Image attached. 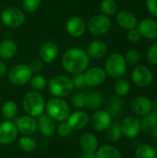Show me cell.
<instances>
[{
  "label": "cell",
  "mask_w": 157,
  "mask_h": 158,
  "mask_svg": "<svg viewBox=\"0 0 157 158\" xmlns=\"http://www.w3.org/2000/svg\"><path fill=\"white\" fill-rule=\"evenodd\" d=\"M41 2L42 0H22L21 6L26 12L32 13L39 8Z\"/></svg>",
  "instance_id": "obj_38"
},
{
  "label": "cell",
  "mask_w": 157,
  "mask_h": 158,
  "mask_svg": "<svg viewBox=\"0 0 157 158\" xmlns=\"http://www.w3.org/2000/svg\"><path fill=\"white\" fill-rule=\"evenodd\" d=\"M112 122V118L106 110L96 111L92 118V126L96 131H105Z\"/></svg>",
  "instance_id": "obj_15"
},
{
  "label": "cell",
  "mask_w": 157,
  "mask_h": 158,
  "mask_svg": "<svg viewBox=\"0 0 157 158\" xmlns=\"http://www.w3.org/2000/svg\"><path fill=\"white\" fill-rule=\"evenodd\" d=\"M29 67H30V69H31L32 73H38V72H40L43 69V62L41 59L35 58V59L31 61V63L29 64Z\"/></svg>",
  "instance_id": "obj_43"
},
{
  "label": "cell",
  "mask_w": 157,
  "mask_h": 158,
  "mask_svg": "<svg viewBox=\"0 0 157 158\" xmlns=\"http://www.w3.org/2000/svg\"><path fill=\"white\" fill-rule=\"evenodd\" d=\"M120 127L122 134L127 138H135L142 131L141 121L134 116L125 117L120 124Z\"/></svg>",
  "instance_id": "obj_10"
},
{
  "label": "cell",
  "mask_w": 157,
  "mask_h": 158,
  "mask_svg": "<svg viewBox=\"0 0 157 158\" xmlns=\"http://www.w3.org/2000/svg\"><path fill=\"white\" fill-rule=\"evenodd\" d=\"M127 38H128V40L130 42L137 43V42H139L142 39V35H141V33L139 32V31H138V29L136 27L134 29H131V30H129L128 31Z\"/></svg>",
  "instance_id": "obj_42"
},
{
  "label": "cell",
  "mask_w": 157,
  "mask_h": 158,
  "mask_svg": "<svg viewBox=\"0 0 157 158\" xmlns=\"http://www.w3.org/2000/svg\"><path fill=\"white\" fill-rule=\"evenodd\" d=\"M8 80L9 81L17 86H22L30 82L32 72L26 64H17L13 66L8 71Z\"/></svg>",
  "instance_id": "obj_7"
},
{
  "label": "cell",
  "mask_w": 157,
  "mask_h": 158,
  "mask_svg": "<svg viewBox=\"0 0 157 158\" xmlns=\"http://www.w3.org/2000/svg\"><path fill=\"white\" fill-rule=\"evenodd\" d=\"M90 57L86 51L79 47L69 48L62 56V66L66 71L71 74L84 72L88 69Z\"/></svg>",
  "instance_id": "obj_1"
},
{
  "label": "cell",
  "mask_w": 157,
  "mask_h": 158,
  "mask_svg": "<svg viewBox=\"0 0 157 158\" xmlns=\"http://www.w3.org/2000/svg\"><path fill=\"white\" fill-rule=\"evenodd\" d=\"M83 76L87 86L91 87L101 85L106 79V73L105 69L101 67H93L87 69L83 72Z\"/></svg>",
  "instance_id": "obj_11"
},
{
  "label": "cell",
  "mask_w": 157,
  "mask_h": 158,
  "mask_svg": "<svg viewBox=\"0 0 157 158\" xmlns=\"http://www.w3.org/2000/svg\"><path fill=\"white\" fill-rule=\"evenodd\" d=\"M80 158H96L95 153H85L83 152Z\"/></svg>",
  "instance_id": "obj_46"
},
{
  "label": "cell",
  "mask_w": 157,
  "mask_h": 158,
  "mask_svg": "<svg viewBox=\"0 0 157 158\" xmlns=\"http://www.w3.org/2000/svg\"><path fill=\"white\" fill-rule=\"evenodd\" d=\"M96 158H122L120 152L112 145H103L95 152Z\"/></svg>",
  "instance_id": "obj_26"
},
{
  "label": "cell",
  "mask_w": 157,
  "mask_h": 158,
  "mask_svg": "<svg viewBox=\"0 0 157 158\" xmlns=\"http://www.w3.org/2000/svg\"><path fill=\"white\" fill-rule=\"evenodd\" d=\"M150 133L153 135V137H154L155 139H157V125H155V126L151 130Z\"/></svg>",
  "instance_id": "obj_47"
},
{
  "label": "cell",
  "mask_w": 157,
  "mask_h": 158,
  "mask_svg": "<svg viewBox=\"0 0 157 158\" xmlns=\"http://www.w3.org/2000/svg\"><path fill=\"white\" fill-rule=\"evenodd\" d=\"M131 80L138 87H147L154 81V74L151 69L143 65H137L131 72Z\"/></svg>",
  "instance_id": "obj_9"
},
{
  "label": "cell",
  "mask_w": 157,
  "mask_h": 158,
  "mask_svg": "<svg viewBox=\"0 0 157 158\" xmlns=\"http://www.w3.org/2000/svg\"><path fill=\"white\" fill-rule=\"evenodd\" d=\"M87 29V25L85 20L79 17V16H73L71 17L66 24V30L67 32L73 38H80L81 37Z\"/></svg>",
  "instance_id": "obj_13"
},
{
  "label": "cell",
  "mask_w": 157,
  "mask_h": 158,
  "mask_svg": "<svg viewBox=\"0 0 157 158\" xmlns=\"http://www.w3.org/2000/svg\"><path fill=\"white\" fill-rule=\"evenodd\" d=\"M7 72V68L6 66V64L0 60V77H3L6 74Z\"/></svg>",
  "instance_id": "obj_45"
},
{
  "label": "cell",
  "mask_w": 157,
  "mask_h": 158,
  "mask_svg": "<svg viewBox=\"0 0 157 158\" xmlns=\"http://www.w3.org/2000/svg\"><path fill=\"white\" fill-rule=\"evenodd\" d=\"M123 101L120 99L119 96H114L111 98L108 106H107V112L110 114L112 118H119L123 112Z\"/></svg>",
  "instance_id": "obj_25"
},
{
  "label": "cell",
  "mask_w": 157,
  "mask_h": 158,
  "mask_svg": "<svg viewBox=\"0 0 157 158\" xmlns=\"http://www.w3.org/2000/svg\"><path fill=\"white\" fill-rule=\"evenodd\" d=\"M2 22L8 28H19L25 21L23 11L15 6H8L1 13Z\"/></svg>",
  "instance_id": "obj_8"
},
{
  "label": "cell",
  "mask_w": 157,
  "mask_h": 158,
  "mask_svg": "<svg viewBox=\"0 0 157 158\" xmlns=\"http://www.w3.org/2000/svg\"><path fill=\"white\" fill-rule=\"evenodd\" d=\"M156 158H157V156H156Z\"/></svg>",
  "instance_id": "obj_49"
},
{
  "label": "cell",
  "mask_w": 157,
  "mask_h": 158,
  "mask_svg": "<svg viewBox=\"0 0 157 158\" xmlns=\"http://www.w3.org/2000/svg\"><path fill=\"white\" fill-rule=\"evenodd\" d=\"M58 46L54 42H45L42 44L40 51H39V56L40 59L43 62L45 63H51L53 62L58 56Z\"/></svg>",
  "instance_id": "obj_19"
},
{
  "label": "cell",
  "mask_w": 157,
  "mask_h": 158,
  "mask_svg": "<svg viewBox=\"0 0 157 158\" xmlns=\"http://www.w3.org/2000/svg\"><path fill=\"white\" fill-rule=\"evenodd\" d=\"M146 6L149 13L157 18V0H146Z\"/></svg>",
  "instance_id": "obj_44"
},
{
  "label": "cell",
  "mask_w": 157,
  "mask_h": 158,
  "mask_svg": "<svg viewBox=\"0 0 157 158\" xmlns=\"http://www.w3.org/2000/svg\"><path fill=\"white\" fill-rule=\"evenodd\" d=\"M30 82H31V88L36 92H40V91L44 90L46 85H47L46 79L42 75H35V76L31 77Z\"/></svg>",
  "instance_id": "obj_35"
},
{
  "label": "cell",
  "mask_w": 157,
  "mask_h": 158,
  "mask_svg": "<svg viewBox=\"0 0 157 158\" xmlns=\"http://www.w3.org/2000/svg\"><path fill=\"white\" fill-rule=\"evenodd\" d=\"M105 71L111 78H122L127 71V62L124 56L119 53L109 55L105 62Z\"/></svg>",
  "instance_id": "obj_3"
},
{
  "label": "cell",
  "mask_w": 157,
  "mask_h": 158,
  "mask_svg": "<svg viewBox=\"0 0 157 158\" xmlns=\"http://www.w3.org/2000/svg\"><path fill=\"white\" fill-rule=\"evenodd\" d=\"M18 145L22 151H24L26 153H32L37 148L36 141L33 138L29 137V136H23V137L19 138V140L18 142Z\"/></svg>",
  "instance_id": "obj_31"
},
{
  "label": "cell",
  "mask_w": 157,
  "mask_h": 158,
  "mask_svg": "<svg viewBox=\"0 0 157 158\" xmlns=\"http://www.w3.org/2000/svg\"><path fill=\"white\" fill-rule=\"evenodd\" d=\"M72 131H73V129L70 127L68 122L67 120H65V121H61V123L57 126L56 132L60 137H67L71 134Z\"/></svg>",
  "instance_id": "obj_39"
},
{
  "label": "cell",
  "mask_w": 157,
  "mask_h": 158,
  "mask_svg": "<svg viewBox=\"0 0 157 158\" xmlns=\"http://www.w3.org/2000/svg\"><path fill=\"white\" fill-rule=\"evenodd\" d=\"M1 112L5 118H13L18 113V106L14 101H6L3 104L1 107Z\"/></svg>",
  "instance_id": "obj_33"
},
{
  "label": "cell",
  "mask_w": 157,
  "mask_h": 158,
  "mask_svg": "<svg viewBox=\"0 0 157 158\" xmlns=\"http://www.w3.org/2000/svg\"><path fill=\"white\" fill-rule=\"evenodd\" d=\"M103 104V97L97 92H91L86 94V106L91 110L98 109Z\"/></svg>",
  "instance_id": "obj_29"
},
{
  "label": "cell",
  "mask_w": 157,
  "mask_h": 158,
  "mask_svg": "<svg viewBox=\"0 0 157 158\" xmlns=\"http://www.w3.org/2000/svg\"><path fill=\"white\" fill-rule=\"evenodd\" d=\"M106 137L112 142H118L121 139L122 131L121 127L118 122H111L109 127L106 129Z\"/></svg>",
  "instance_id": "obj_32"
},
{
  "label": "cell",
  "mask_w": 157,
  "mask_h": 158,
  "mask_svg": "<svg viewBox=\"0 0 157 158\" xmlns=\"http://www.w3.org/2000/svg\"><path fill=\"white\" fill-rule=\"evenodd\" d=\"M152 108L154 112L157 113V98H155L153 102H152Z\"/></svg>",
  "instance_id": "obj_48"
},
{
  "label": "cell",
  "mask_w": 157,
  "mask_h": 158,
  "mask_svg": "<svg viewBox=\"0 0 157 158\" xmlns=\"http://www.w3.org/2000/svg\"><path fill=\"white\" fill-rule=\"evenodd\" d=\"M156 156L155 149L148 143L139 145L135 151V158H156Z\"/></svg>",
  "instance_id": "obj_28"
},
{
  "label": "cell",
  "mask_w": 157,
  "mask_h": 158,
  "mask_svg": "<svg viewBox=\"0 0 157 158\" xmlns=\"http://www.w3.org/2000/svg\"><path fill=\"white\" fill-rule=\"evenodd\" d=\"M18 51V45L12 39L6 38L0 42V58L8 60L15 56Z\"/></svg>",
  "instance_id": "obj_24"
},
{
  "label": "cell",
  "mask_w": 157,
  "mask_h": 158,
  "mask_svg": "<svg viewBox=\"0 0 157 158\" xmlns=\"http://www.w3.org/2000/svg\"><path fill=\"white\" fill-rule=\"evenodd\" d=\"M114 91L117 96H126L130 91V83L125 78H119L114 84Z\"/></svg>",
  "instance_id": "obj_30"
},
{
  "label": "cell",
  "mask_w": 157,
  "mask_h": 158,
  "mask_svg": "<svg viewBox=\"0 0 157 158\" xmlns=\"http://www.w3.org/2000/svg\"><path fill=\"white\" fill-rule=\"evenodd\" d=\"M80 147L85 153H95L99 148V143L93 133H84L80 138Z\"/></svg>",
  "instance_id": "obj_23"
},
{
  "label": "cell",
  "mask_w": 157,
  "mask_h": 158,
  "mask_svg": "<svg viewBox=\"0 0 157 158\" xmlns=\"http://www.w3.org/2000/svg\"><path fill=\"white\" fill-rule=\"evenodd\" d=\"M112 26L110 17L105 14H97L93 16L87 24V29L91 34L94 36H103L106 34Z\"/></svg>",
  "instance_id": "obj_6"
},
{
  "label": "cell",
  "mask_w": 157,
  "mask_h": 158,
  "mask_svg": "<svg viewBox=\"0 0 157 158\" xmlns=\"http://www.w3.org/2000/svg\"><path fill=\"white\" fill-rule=\"evenodd\" d=\"M71 104L77 108H81L85 106H86V94L81 92L73 94L71 96Z\"/></svg>",
  "instance_id": "obj_37"
},
{
  "label": "cell",
  "mask_w": 157,
  "mask_h": 158,
  "mask_svg": "<svg viewBox=\"0 0 157 158\" xmlns=\"http://www.w3.org/2000/svg\"><path fill=\"white\" fill-rule=\"evenodd\" d=\"M100 7L103 14L108 17L116 15L118 11V4L115 0H103L101 2Z\"/></svg>",
  "instance_id": "obj_34"
},
{
  "label": "cell",
  "mask_w": 157,
  "mask_h": 158,
  "mask_svg": "<svg viewBox=\"0 0 157 158\" xmlns=\"http://www.w3.org/2000/svg\"><path fill=\"white\" fill-rule=\"evenodd\" d=\"M146 57L150 64L157 65V42L149 46L146 52Z\"/></svg>",
  "instance_id": "obj_40"
},
{
  "label": "cell",
  "mask_w": 157,
  "mask_h": 158,
  "mask_svg": "<svg viewBox=\"0 0 157 158\" xmlns=\"http://www.w3.org/2000/svg\"><path fill=\"white\" fill-rule=\"evenodd\" d=\"M130 107L134 114L142 117L145 116L153 111L152 100L145 96H137L131 101Z\"/></svg>",
  "instance_id": "obj_16"
},
{
  "label": "cell",
  "mask_w": 157,
  "mask_h": 158,
  "mask_svg": "<svg viewBox=\"0 0 157 158\" xmlns=\"http://www.w3.org/2000/svg\"><path fill=\"white\" fill-rule=\"evenodd\" d=\"M116 20L118 24L124 30H131L137 27L138 20L136 16L129 10H120L116 14Z\"/></svg>",
  "instance_id": "obj_18"
},
{
  "label": "cell",
  "mask_w": 157,
  "mask_h": 158,
  "mask_svg": "<svg viewBox=\"0 0 157 158\" xmlns=\"http://www.w3.org/2000/svg\"><path fill=\"white\" fill-rule=\"evenodd\" d=\"M16 127L18 131L25 136L33 134L37 131V121L33 117L22 116L16 121Z\"/></svg>",
  "instance_id": "obj_17"
},
{
  "label": "cell",
  "mask_w": 157,
  "mask_h": 158,
  "mask_svg": "<svg viewBox=\"0 0 157 158\" xmlns=\"http://www.w3.org/2000/svg\"><path fill=\"white\" fill-rule=\"evenodd\" d=\"M125 60L127 62V65L130 66H137L141 61V53L136 49H130L129 50L125 55Z\"/></svg>",
  "instance_id": "obj_36"
},
{
  "label": "cell",
  "mask_w": 157,
  "mask_h": 158,
  "mask_svg": "<svg viewBox=\"0 0 157 158\" xmlns=\"http://www.w3.org/2000/svg\"><path fill=\"white\" fill-rule=\"evenodd\" d=\"M89 115L82 110H78L69 115L68 122L73 130H81L89 123Z\"/></svg>",
  "instance_id": "obj_22"
},
{
  "label": "cell",
  "mask_w": 157,
  "mask_h": 158,
  "mask_svg": "<svg viewBox=\"0 0 157 158\" xmlns=\"http://www.w3.org/2000/svg\"><path fill=\"white\" fill-rule=\"evenodd\" d=\"M48 88L50 94L57 98H62L70 94L74 89L72 80L65 75H57L53 77L49 83Z\"/></svg>",
  "instance_id": "obj_4"
},
{
  "label": "cell",
  "mask_w": 157,
  "mask_h": 158,
  "mask_svg": "<svg viewBox=\"0 0 157 158\" xmlns=\"http://www.w3.org/2000/svg\"><path fill=\"white\" fill-rule=\"evenodd\" d=\"M137 29L142 38L147 40H155L157 38V21L154 19H143L137 25Z\"/></svg>",
  "instance_id": "obj_14"
},
{
  "label": "cell",
  "mask_w": 157,
  "mask_h": 158,
  "mask_svg": "<svg viewBox=\"0 0 157 158\" xmlns=\"http://www.w3.org/2000/svg\"><path fill=\"white\" fill-rule=\"evenodd\" d=\"M71 80H72L74 88H77L79 90H81V89H84V88L87 87V84H86L85 80H84L83 72L74 74V76H73V78Z\"/></svg>",
  "instance_id": "obj_41"
},
{
  "label": "cell",
  "mask_w": 157,
  "mask_h": 158,
  "mask_svg": "<svg viewBox=\"0 0 157 158\" xmlns=\"http://www.w3.org/2000/svg\"><path fill=\"white\" fill-rule=\"evenodd\" d=\"M108 47L105 42L102 40H94L89 44L86 49V53L90 58L100 59L105 56L107 53Z\"/></svg>",
  "instance_id": "obj_20"
},
{
  "label": "cell",
  "mask_w": 157,
  "mask_h": 158,
  "mask_svg": "<svg viewBox=\"0 0 157 158\" xmlns=\"http://www.w3.org/2000/svg\"><path fill=\"white\" fill-rule=\"evenodd\" d=\"M37 128L39 129L40 132L45 137H50L54 135L56 130L55 120L52 118H50L47 114H42L38 117Z\"/></svg>",
  "instance_id": "obj_21"
},
{
  "label": "cell",
  "mask_w": 157,
  "mask_h": 158,
  "mask_svg": "<svg viewBox=\"0 0 157 158\" xmlns=\"http://www.w3.org/2000/svg\"><path fill=\"white\" fill-rule=\"evenodd\" d=\"M18 132L15 123L8 120L0 123V144L6 145L12 143L17 139Z\"/></svg>",
  "instance_id": "obj_12"
},
{
  "label": "cell",
  "mask_w": 157,
  "mask_h": 158,
  "mask_svg": "<svg viewBox=\"0 0 157 158\" xmlns=\"http://www.w3.org/2000/svg\"><path fill=\"white\" fill-rule=\"evenodd\" d=\"M46 114L56 121H65L70 115L68 104L61 98H52L45 105Z\"/></svg>",
  "instance_id": "obj_5"
},
{
  "label": "cell",
  "mask_w": 157,
  "mask_h": 158,
  "mask_svg": "<svg viewBox=\"0 0 157 158\" xmlns=\"http://www.w3.org/2000/svg\"><path fill=\"white\" fill-rule=\"evenodd\" d=\"M22 106L28 116L35 118L43 113L45 109V101L39 92L31 91L24 95Z\"/></svg>",
  "instance_id": "obj_2"
},
{
  "label": "cell",
  "mask_w": 157,
  "mask_h": 158,
  "mask_svg": "<svg viewBox=\"0 0 157 158\" xmlns=\"http://www.w3.org/2000/svg\"><path fill=\"white\" fill-rule=\"evenodd\" d=\"M143 118L140 120L141 121V128L142 131L143 132H150L151 130L157 125V113L151 111L149 114L143 116Z\"/></svg>",
  "instance_id": "obj_27"
}]
</instances>
